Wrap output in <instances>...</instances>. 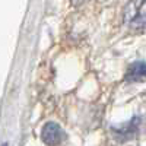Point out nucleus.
Masks as SVG:
<instances>
[{"instance_id":"1","label":"nucleus","mask_w":146,"mask_h":146,"mask_svg":"<svg viewBox=\"0 0 146 146\" xmlns=\"http://www.w3.org/2000/svg\"><path fill=\"white\" fill-rule=\"evenodd\" d=\"M124 27L131 32H142L146 28V0H130L123 10Z\"/></svg>"},{"instance_id":"4","label":"nucleus","mask_w":146,"mask_h":146,"mask_svg":"<svg viewBox=\"0 0 146 146\" xmlns=\"http://www.w3.org/2000/svg\"><path fill=\"white\" fill-rule=\"evenodd\" d=\"M127 82H145L146 80V63L136 62L131 63L126 73Z\"/></svg>"},{"instance_id":"5","label":"nucleus","mask_w":146,"mask_h":146,"mask_svg":"<svg viewBox=\"0 0 146 146\" xmlns=\"http://www.w3.org/2000/svg\"><path fill=\"white\" fill-rule=\"evenodd\" d=\"M72 2V5H75V6H80V5H83L86 0H70Z\"/></svg>"},{"instance_id":"3","label":"nucleus","mask_w":146,"mask_h":146,"mask_svg":"<svg viewBox=\"0 0 146 146\" xmlns=\"http://www.w3.org/2000/svg\"><path fill=\"white\" fill-rule=\"evenodd\" d=\"M139 123H140V120L137 117H135L129 124H124L123 127H120V129H115L114 130V135L115 137L120 140V142H126V140H130L136 136V133L139 130Z\"/></svg>"},{"instance_id":"2","label":"nucleus","mask_w":146,"mask_h":146,"mask_svg":"<svg viewBox=\"0 0 146 146\" xmlns=\"http://www.w3.org/2000/svg\"><path fill=\"white\" fill-rule=\"evenodd\" d=\"M42 142L48 146H57L64 140V131L56 123H47L41 131Z\"/></svg>"},{"instance_id":"6","label":"nucleus","mask_w":146,"mask_h":146,"mask_svg":"<svg viewBox=\"0 0 146 146\" xmlns=\"http://www.w3.org/2000/svg\"><path fill=\"white\" fill-rule=\"evenodd\" d=\"M3 146H7V145H6V143H3Z\"/></svg>"}]
</instances>
